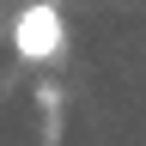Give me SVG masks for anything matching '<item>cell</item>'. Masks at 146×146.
Wrapping results in <instances>:
<instances>
[{"label":"cell","instance_id":"1","mask_svg":"<svg viewBox=\"0 0 146 146\" xmlns=\"http://www.w3.org/2000/svg\"><path fill=\"white\" fill-rule=\"evenodd\" d=\"M12 55H25L31 67H55L67 55V18H61L55 0L18 6V18H12Z\"/></svg>","mask_w":146,"mask_h":146}]
</instances>
